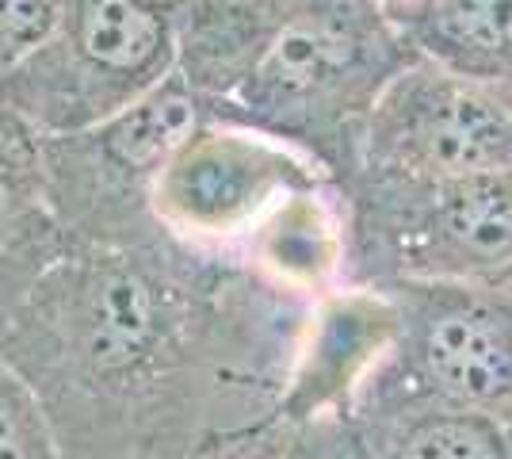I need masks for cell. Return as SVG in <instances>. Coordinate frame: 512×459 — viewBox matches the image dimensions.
<instances>
[{"instance_id":"6da1fadb","label":"cell","mask_w":512,"mask_h":459,"mask_svg":"<svg viewBox=\"0 0 512 459\" xmlns=\"http://www.w3.org/2000/svg\"><path fill=\"white\" fill-rule=\"evenodd\" d=\"M161 203L176 222L192 230H234L268 203L279 184V161L272 150L245 138L188 142L165 165Z\"/></svg>"},{"instance_id":"7a4b0ae2","label":"cell","mask_w":512,"mask_h":459,"mask_svg":"<svg viewBox=\"0 0 512 459\" xmlns=\"http://www.w3.org/2000/svg\"><path fill=\"white\" fill-rule=\"evenodd\" d=\"M398 333V314L371 295L333 299L314 322V337L302 352L295 383L283 410L295 421H314L341 410L367 372L379 364Z\"/></svg>"},{"instance_id":"3957f363","label":"cell","mask_w":512,"mask_h":459,"mask_svg":"<svg viewBox=\"0 0 512 459\" xmlns=\"http://www.w3.org/2000/svg\"><path fill=\"white\" fill-rule=\"evenodd\" d=\"M421 364L451 410L490 414L512 398V318L490 306H448L421 333Z\"/></svg>"},{"instance_id":"277c9868","label":"cell","mask_w":512,"mask_h":459,"mask_svg":"<svg viewBox=\"0 0 512 459\" xmlns=\"http://www.w3.org/2000/svg\"><path fill=\"white\" fill-rule=\"evenodd\" d=\"M417 146L448 180L505 169L512 165V115L478 88L444 85L421 108Z\"/></svg>"},{"instance_id":"5b68a950","label":"cell","mask_w":512,"mask_h":459,"mask_svg":"<svg viewBox=\"0 0 512 459\" xmlns=\"http://www.w3.org/2000/svg\"><path fill=\"white\" fill-rule=\"evenodd\" d=\"M440 238L467 268L512 261V165L451 176L436 199Z\"/></svg>"},{"instance_id":"8992f818","label":"cell","mask_w":512,"mask_h":459,"mask_svg":"<svg viewBox=\"0 0 512 459\" xmlns=\"http://www.w3.org/2000/svg\"><path fill=\"white\" fill-rule=\"evenodd\" d=\"M77 50L104 73H150L165 46L157 8L138 0H77Z\"/></svg>"},{"instance_id":"52a82bcc","label":"cell","mask_w":512,"mask_h":459,"mask_svg":"<svg viewBox=\"0 0 512 459\" xmlns=\"http://www.w3.org/2000/svg\"><path fill=\"white\" fill-rule=\"evenodd\" d=\"M352 54H356L352 39L344 31H333L329 23H291L264 46L253 77L276 100L306 96L329 85L352 62Z\"/></svg>"},{"instance_id":"ba28073f","label":"cell","mask_w":512,"mask_h":459,"mask_svg":"<svg viewBox=\"0 0 512 459\" xmlns=\"http://www.w3.org/2000/svg\"><path fill=\"white\" fill-rule=\"evenodd\" d=\"M195 100L184 88H157L150 100L134 104L107 127V150L127 169H157L169 165L192 142Z\"/></svg>"},{"instance_id":"9c48e42d","label":"cell","mask_w":512,"mask_h":459,"mask_svg":"<svg viewBox=\"0 0 512 459\" xmlns=\"http://www.w3.org/2000/svg\"><path fill=\"white\" fill-rule=\"evenodd\" d=\"M421 27L470 66L512 58V0H421Z\"/></svg>"},{"instance_id":"30bf717a","label":"cell","mask_w":512,"mask_h":459,"mask_svg":"<svg viewBox=\"0 0 512 459\" xmlns=\"http://www.w3.org/2000/svg\"><path fill=\"white\" fill-rule=\"evenodd\" d=\"M379 459H512V444L490 414L448 410L413 421Z\"/></svg>"},{"instance_id":"8fae6325","label":"cell","mask_w":512,"mask_h":459,"mask_svg":"<svg viewBox=\"0 0 512 459\" xmlns=\"http://www.w3.org/2000/svg\"><path fill=\"white\" fill-rule=\"evenodd\" d=\"M0 459H65L43 402L0 356Z\"/></svg>"},{"instance_id":"7c38bea8","label":"cell","mask_w":512,"mask_h":459,"mask_svg":"<svg viewBox=\"0 0 512 459\" xmlns=\"http://www.w3.org/2000/svg\"><path fill=\"white\" fill-rule=\"evenodd\" d=\"M268 261L276 264L287 280L318 284L333 268V238H329L325 222L314 219L310 207L287 211L268 238Z\"/></svg>"},{"instance_id":"4fadbf2b","label":"cell","mask_w":512,"mask_h":459,"mask_svg":"<svg viewBox=\"0 0 512 459\" xmlns=\"http://www.w3.org/2000/svg\"><path fill=\"white\" fill-rule=\"evenodd\" d=\"M58 27L54 0H0V73L20 69Z\"/></svg>"},{"instance_id":"5bb4252c","label":"cell","mask_w":512,"mask_h":459,"mask_svg":"<svg viewBox=\"0 0 512 459\" xmlns=\"http://www.w3.org/2000/svg\"><path fill=\"white\" fill-rule=\"evenodd\" d=\"M35 169H39V157L31 150V142L12 119H0V245H4V230L20 222L27 211Z\"/></svg>"},{"instance_id":"9a60e30c","label":"cell","mask_w":512,"mask_h":459,"mask_svg":"<svg viewBox=\"0 0 512 459\" xmlns=\"http://www.w3.org/2000/svg\"><path fill=\"white\" fill-rule=\"evenodd\" d=\"M230 459H276V456H268V452H253V456H230Z\"/></svg>"},{"instance_id":"2e32d148","label":"cell","mask_w":512,"mask_h":459,"mask_svg":"<svg viewBox=\"0 0 512 459\" xmlns=\"http://www.w3.org/2000/svg\"><path fill=\"white\" fill-rule=\"evenodd\" d=\"M138 4H146V8H161V4H172V0H138Z\"/></svg>"}]
</instances>
